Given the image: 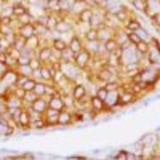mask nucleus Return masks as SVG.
Instances as JSON below:
<instances>
[{
    "instance_id": "9b49d317",
    "label": "nucleus",
    "mask_w": 160,
    "mask_h": 160,
    "mask_svg": "<svg viewBox=\"0 0 160 160\" xmlns=\"http://www.w3.org/2000/svg\"><path fill=\"white\" fill-rule=\"evenodd\" d=\"M90 108H91L93 112L101 114V112L106 111V102H104L101 98H98L96 95H93V96L90 98Z\"/></svg>"
},
{
    "instance_id": "9d476101",
    "label": "nucleus",
    "mask_w": 160,
    "mask_h": 160,
    "mask_svg": "<svg viewBox=\"0 0 160 160\" xmlns=\"http://www.w3.org/2000/svg\"><path fill=\"white\" fill-rule=\"evenodd\" d=\"M43 115H45V120H47V127H58V115H59V111L53 109V108H48Z\"/></svg>"
},
{
    "instance_id": "5701e85b",
    "label": "nucleus",
    "mask_w": 160,
    "mask_h": 160,
    "mask_svg": "<svg viewBox=\"0 0 160 160\" xmlns=\"http://www.w3.org/2000/svg\"><path fill=\"white\" fill-rule=\"evenodd\" d=\"M91 16H93V8H83L82 11L78 13V19H80V22H88L90 24V21H91Z\"/></svg>"
},
{
    "instance_id": "a211bd4d",
    "label": "nucleus",
    "mask_w": 160,
    "mask_h": 160,
    "mask_svg": "<svg viewBox=\"0 0 160 160\" xmlns=\"http://www.w3.org/2000/svg\"><path fill=\"white\" fill-rule=\"evenodd\" d=\"M15 69L19 75H24V77H32V74H34V69L29 64H18Z\"/></svg>"
},
{
    "instance_id": "a878e982",
    "label": "nucleus",
    "mask_w": 160,
    "mask_h": 160,
    "mask_svg": "<svg viewBox=\"0 0 160 160\" xmlns=\"http://www.w3.org/2000/svg\"><path fill=\"white\" fill-rule=\"evenodd\" d=\"M82 37H83V40H98V29L90 26V28L87 29V32Z\"/></svg>"
},
{
    "instance_id": "c9c22d12",
    "label": "nucleus",
    "mask_w": 160,
    "mask_h": 160,
    "mask_svg": "<svg viewBox=\"0 0 160 160\" xmlns=\"http://www.w3.org/2000/svg\"><path fill=\"white\" fill-rule=\"evenodd\" d=\"M34 157H35V155H34V154H31V152H29V154H21V155H16V158H34Z\"/></svg>"
},
{
    "instance_id": "6e6552de",
    "label": "nucleus",
    "mask_w": 160,
    "mask_h": 160,
    "mask_svg": "<svg viewBox=\"0 0 160 160\" xmlns=\"http://www.w3.org/2000/svg\"><path fill=\"white\" fill-rule=\"evenodd\" d=\"M114 35H115V31L111 29V28H108L106 24H102L101 28H98V40H99L101 43H104V42H108V40L114 38Z\"/></svg>"
},
{
    "instance_id": "4468645a",
    "label": "nucleus",
    "mask_w": 160,
    "mask_h": 160,
    "mask_svg": "<svg viewBox=\"0 0 160 160\" xmlns=\"http://www.w3.org/2000/svg\"><path fill=\"white\" fill-rule=\"evenodd\" d=\"M141 26H142L141 19H139L138 16H133V18H130V19L123 24V29H125L127 32H136Z\"/></svg>"
},
{
    "instance_id": "f257e3e1",
    "label": "nucleus",
    "mask_w": 160,
    "mask_h": 160,
    "mask_svg": "<svg viewBox=\"0 0 160 160\" xmlns=\"http://www.w3.org/2000/svg\"><path fill=\"white\" fill-rule=\"evenodd\" d=\"M91 59H93V56H91V53L88 51V50H82V51H78L77 55H75V59H74V62L77 64V68H80V69H85V68H88L90 66V62H91Z\"/></svg>"
},
{
    "instance_id": "393cba45",
    "label": "nucleus",
    "mask_w": 160,
    "mask_h": 160,
    "mask_svg": "<svg viewBox=\"0 0 160 160\" xmlns=\"http://www.w3.org/2000/svg\"><path fill=\"white\" fill-rule=\"evenodd\" d=\"M43 128H47L45 115L42 118H37V120H32V122H31V130H43Z\"/></svg>"
},
{
    "instance_id": "7c9ffc66",
    "label": "nucleus",
    "mask_w": 160,
    "mask_h": 160,
    "mask_svg": "<svg viewBox=\"0 0 160 160\" xmlns=\"http://www.w3.org/2000/svg\"><path fill=\"white\" fill-rule=\"evenodd\" d=\"M136 34L139 35V38H141V40H146V42H148V40L152 37V35L149 34V31H148V29H144V26H141V28L136 31Z\"/></svg>"
},
{
    "instance_id": "aec40b11",
    "label": "nucleus",
    "mask_w": 160,
    "mask_h": 160,
    "mask_svg": "<svg viewBox=\"0 0 160 160\" xmlns=\"http://www.w3.org/2000/svg\"><path fill=\"white\" fill-rule=\"evenodd\" d=\"M106 62H108V66H111V68H120L122 66V62H120V58L114 53H108V56H106Z\"/></svg>"
},
{
    "instance_id": "0eeeda50",
    "label": "nucleus",
    "mask_w": 160,
    "mask_h": 160,
    "mask_svg": "<svg viewBox=\"0 0 160 160\" xmlns=\"http://www.w3.org/2000/svg\"><path fill=\"white\" fill-rule=\"evenodd\" d=\"M68 47H69V48L75 53V55H77L78 51H82V50H83V37H82V35H78V34H74V35L69 38Z\"/></svg>"
},
{
    "instance_id": "4be33fe9",
    "label": "nucleus",
    "mask_w": 160,
    "mask_h": 160,
    "mask_svg": "<svg viewBox=\"0 0 160 160\" xmlns=\"http://www.w3.org/2000/svg\"><path fill=\"white\" fill-rule=\"evenodd\" d=\"M38 96L35 95V93L31 90V91H26L24 93V96H22V102H24V108H31L32 106V102L37 99Z\"/></svg>"
},
{
    "instance_id": "b1692460",
    "label": "nucleus",
    "mask_w": 160,
    "mask_h": 160,
    "mask_svg": "<svg viewBox=\"0 0 160 160\" xmlns=\"http://www.w3.org/2000/svg\"><path fill=\"white\" fill-rule=\"evenodd\" d=\"M149 48H151V47H149V42H146V40H141L139 43H136V45H135V50L139 53V55H144V56L148 55Z\"/></svg>"
},
{
    "instance_id": "f8f14e48",
    "label": "nucleus",
    "mask_w": 160,
    "mask_h": 160,
    "mask_svg": "<svg viewBox=\"0 0 160 160\" xmlns=\"http://www.w3.org/2000/svg\"><path fill=\"white\" fill-rule=\"evenodd\" d=\"M29 109H34V111H37V112L45 114V111L48 109V98H47V96H38V98L32 102V106H31Z\"/></svg>"
},
{
    "instance_id": "c85d7f7f",
    "label": "nucleus",
    "mask_w": 160,
    "mask_h": 160,
    "mask_svg": "<svg viewBox=\"0 0 160 160\" xmlns=\"http://www.w3.org/2000/svg\"><path fill=\"white\" fill-rule=\"evenodd\" d=\"M118 47L120 45L117 43L115 38H111V40H108V42H104V48H106V51H108V53H114Z\"/></svg>"
},
{
    "instance_id": "20e7f679",
    "label": "nucleus",
    "mask_w": 160,
    "mask_h": 160,
    "mask_svg": "<svg viewBox=\"0 0 160 160\" xmlns=\"http://www.w3.org/2000/svg\"><path fill=\"white\" fill-rule=\"evenodd\" d=\"M58 125H59V127L74 125L72 108H64V109H61V111H59V115H58Z\"/></svg>"
},
{
    "instance_id": "7ed1b4c3",
    "label": "nucleus",
    "mask_w": 160,
    "mask_h": 160,
    "mask_svg": "<svg viewBox=\"0 0 160 160\" xmlns=\"http://www.w3.org/2000/svg\"><path fill=\"white\" fill-rule=\"evenodd\" d=\"M16 125L21 130H31V114H29V108H22L18 118H16Z\"/></svg>"
},
{
    "instance_id": "473e14b6",
    "label": "nucleus",
    "mask_w": 160,
    "mask_h": 160,
    "mask_svg": "<svg viewBox=\"0 0 160 160\" xmlns=\"http://www.w3.org/2000/svg\"><path fill=\"white\" fill-rule=\"evenodd\" d=\"M35 82H37V80H35L34 77H29V78L24 82L22 88H24L26 91H31V90H34V87H35Z\"/></svg>"
},
{
    "instance_id": "2eb2a0df",
    "label": "nucleus",
    "mask_w": 160,
    "mask_h": 160,
    "mask_svg": "<svg viewBox=\"0 0 160 160\" xmlns=\"http://www.w3.org/2000/svg\"><path fill=\"white\" fill-rule=\"evenodd\" d=\"M35 56L42 61L43 64H47L50 61V56H51V47H40L35 51Z\"/></svg>"
},
{
    "instance_id": "c756f323",
    "label": "nucleus",
    "mask_w": 160,
    "mask_h": 160,
    "mask_svg": "<svg viewBox=\"0 0 160 160\" xmlns=\"http://www.w3.org/2000/svg\"><path fill=\"white\" fill-rule=\"evenodd\" d=\"M11 47H15L16 50H19V51H21V50H22V48L26 47V38H24V37H21L19 34H16V38H15V43H13Z\"/></svg>"
},
{
    "instance_id": "1a4fd4ad",
    "label": "nucleus",
    "mask_w": 160,
    "mask_h": 160,
    "mask_svg": "<svg viewBox=\"0 0 160 160\" xmlns=\"http://www.w3.org/2000/svg\"><path fill=\"white\" fill-rule=\"evenodd\" d=\"M48 108H53L56 111H61L66 108V101H64V96L61 95V93H58V95L55 96H50L48 98Z\"/></svg>"
},
{
    "instance_id": "f03ea898",
    "label": "nucleus",
    "mask_w": 160,
    "mask_h": 160,
    "mask_svg": "<svg viewBox=\"0 0 160 160\" xmlns=\"http://www.w3.org/2000/svg\"><path fill=\"white\" fill-rule=\"evenodd\" d=\"M136 101H138V96L131 90H118V102H120L122 108L130 106V104L136 102Z\"/></svg>"
},
{
    "instance_id": "423d86ee",
    "label": "nucleus",
    "mask_w": 160,
    "mask_h": 160,
    "mask_svg": "<svg viewBox=\"0 0 160 160\" xmlns=\"http://www.w3.org/2000/svg\"><path fill=\"white\" fill-rule=\"evenodd\" d=\"M71 31H74L72 22H69V19L66 18V16H64V18H59L58 22H56L55 32H56V34H68V32H71Z\"/></svg>"
},
{
    "instance_id": "6ab92c4d",
    "label": "nucleus",
    "mask_w": 160,
    "mask_h": 160,
    "mask_svg": "<svg viewBox=\"0 0 160 160\" xmlns=\"http://www.w3.org/2000/svg\"><path fill=\"white\" fill-rule=\"evenodd\" d=\"M26 47L28 48H31V50H38L40 48V35H32V37H29V38H26Z\"/></svg>"
},
{
    "instance_id": "4c0bfd02",
    "label": "nucleus",
    "mask_w": 160,
    "mask_h": 160,
    "mask_svg": "<svg viewBox=\"0 0 160 160\" xmlns=\"http://www.w3.org/2000/svg\"><path fill=\"white\" fill-rule=\"evenodd\" d=\"M2 40H3V35H2V34H0V43H2Z\"/></svg>"
},
{
    "instance_id": "bb28decb",
    "label": "nucleus",
    "mask_w": 160,
    "mask_h": 160,
    "mask_svg": "<svg viewBox=\"0 0 160 160\" xmlns=\"http://www.w3.org/2000/svg\"><path fill=\"white\" fill-rule=\"evenodd\" d=\"M45 90H47V82H35V87L32 91L37 96H45Z\"/></svg>"
},
{
    "instance_id": "f3484780",
    "label": "nucleus",
    "mask_w": 160,
    "mask_h": 160,
    "mask_svg": "<svg viewBox=\"0 0 160 160\" xmlns=\"http://www.w3.org/2000/svg\"><path fill=\"white\" fill-rule=\"evenodd\" d=\"M130 5H131V8H133V10L138 11V13H141V15H144L146 10H148V7H149L148 0H131Z\"/></svg>"
},
{
    "instance_id": "e433bc0d",
    "label": "nucleus",
    "mask_w": 160,
    "mask_h": 160,
    "mask_svg": "<svg viewBox=\"0 0 160 160\" xmlns=\"http://www.w3.org/2000/svg\"><path fill=\"white\" fill-rule=\"evenodd\" d=\"M154 29H155V32H157V34L160 35V26H157V28H154Z\"/></svg>"
},
{
    "instance_id": "72a5a7b5",
    "label": "nucleus",
    "mask_w": 160,
    "mask_h": 160,
    "mask_svg": "<svg viewBox=\"0 0 160 160\" xmlns=\"http://www.w3.org/2000/svg\"><path fill=\"white\" fill-rule=\"evenodd\" d=\"M128 42H130L131 45H136V43L141 42V38H139V35H138L136 32H128Z\"/></svg>"
},
{
    "instance_id": "39448f33",
    "label": "nucleus",
    "mask_w": 160,
    "mask_h": 160,
    "mask_svg": "<svg viewBox=\"0 0 160 160\" xmlns=\"http://www.w3.org/2000/svg\"><path fill=\"white\" fill-rule=\"evenodd\" d=\"M87 95H88V90H87L85 83L75 82L74 87H72V90H71V98H72V99H82V98H85Z\"/></svg>"
},
{
    "instance_id": "ddd939ff",
    "label": "nucleus",
    "mask_w": 160,
    "mask_h": 160,
    "mask_svg": "<svg viewBox=\"0 0 160 160\" xmlns=\"http://www.w3.org/2000/svg\"><path fill=\"white\" fill-rule=\"evenodd\" d=\"M16 32H18L21 37H24V38H29V37L35 35V26H34V22L21 24V26H19V29H18Z\"/></svg>"
},
{
    "instance_id": "412c9836",
    "label": "nucleus",
    "mask_w": 160,
    "mask_h": 160,
    "mask_svg": "<svg viewBox=\"0 0 160 160\" xmlns=\"http://www.w3.org/2000/svg\"><path fill=\"white\" fill-rule=\"evenodd\" d=\"M51 47L59 50V51H62V50L68 48V40L62 38V37H55V38L51 40Z\"/></svg>"
},
{
    "instance_id": "2f4dec72",
    "label": "nucleus",
    "mask_w": 160,
    "mask_h": 160,
    "mask_svg": "<svg viewBox=\"0 0 160 160\" xmlns=\"http://www.w3.org/2000/svg\"><path fill=\"white\" fill-rule=\"evenodd\" d=\"M42 64H43V62L40 61L37 56H32V58H31V61H29V66H31V68H32L34 71H38L40 68H42Z\"/></svg>"
},
{
    "instance_id": "f704fd0d",
    "label": "nucleus",
    "mask_w": 160,
    "mask_h": 160,
    "mask_svg": "<svg viewBox=\"0 0 160 160\" xmlns=\"http://www.w3.org/2000/svg\"><path fill=\"white\" fill-rule=\"evenodd\" d=\"M114 158L115 160H125V158H128V151H118L115 155H114Z\"/></svg>"
},
{
    "instance_id": "cd10ccee",
    "label": "nucleus",
    "mask_w": 160,
    "mask_h": 160,
    "mask_svg": "<svg viewBox=\"0 0 160 160\" xmlns=\"http://www.w3.org/2000/svg\"><path fill=\"white\" fill-rule=\"evenodd\" d=\"M74 59H75V53L69 47L61 51V61H74Z\"/></svg>"
},
{
    "instance_id": "dca6fc26",
    "label": "nucleus",
    "mask_w": 160,
    "mask_h": 160,
    "mask_svg": "<svg viewBox=\"0 0 160 160\" xmlns=\"http://www.w3.org/2000/svg\"><path fill=\"white\" fill-rule=\"evenodd\" d=\"M114 38L117 40V43H118L120 47H125V45H128V43H130V42H128V32H127L123 28H120V29H117V31H115Z\"/></svg>"
}]
</instances>
